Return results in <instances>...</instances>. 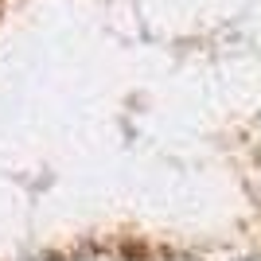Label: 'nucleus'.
Segmentation results:
<instances>
[{"mask_svg": "<svg viewBox=\"0 0 261 261\" xmlns=\"http://www.w3.org/2000/svg\"><path fill=\"white\" fill-rule=\"evenodd\" d=\"M35 261H51V257H35Z\"/></svg>", "mask_w": 261, "mask_h": 261, "instance_id": "1", "label": "nucleus"}]
</instances>
